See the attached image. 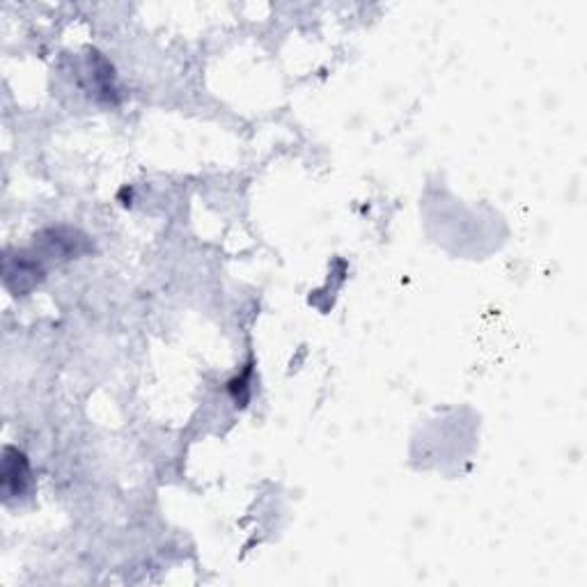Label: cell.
Wrapping results in <instances>:
<instances>
[{"mask_svg":"<svg viewBox=\"0 0 587 587\" xmlns=\"http://www.w3.org/2000/svg\"><path fill=\"white\" fill-rule=\"evenodd\" d=\"M3 273H5V285L14 296L28 294L30 289L39 285V280L44 278V269L35 255L30 253H17V255H5L3 262Z\"/></svg>","mask_w":587,"mask_h":587,"instance_id":"cell-1","label":"cell"},{"mask_svg":"<svg viewBox=\"0 0 587 587\" xmlns=\"http://www.w3.org/2000/svg\"><path fill=\"white\" fill-rule=\"evenodd\" d=\"M30 482V468L26 457L17 448H5L3 459V493L5 500L21 498Z\"/></svg>","mask_w":587,"mask_h":587,"instance_id":"cell-2","label":"cell"}]
</instances>
